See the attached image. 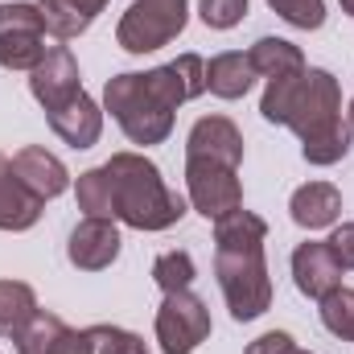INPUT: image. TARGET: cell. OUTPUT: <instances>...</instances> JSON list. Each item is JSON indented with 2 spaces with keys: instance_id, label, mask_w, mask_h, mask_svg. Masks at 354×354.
Wrapping results in <instances>:
<instances>
[{
  "instance_id": "cell-10",
  "label": "cell",
  "mask_w": 354,
  "mask_h": 354,
  "mask_svg": "<svg viewBox=\"0 0 354 354\" xmlns=\"http://www.w3.org/2000/svg\"><path fill=\"white\" fill-rule=\"evenodd\" d=\"M66 260L79 272H103L120 260V227L115 218H83L66 239Z\"/></svg>"
},
{
  "instance_id": "cell-5",
  "label": "cell",
  "mask_w": 354,
  "mask_h": 354,
  "mask_svg": "<svg viewBox=\"0 0 354 354\" xmlns=\"http://www.w3.org/2000/svg\"><path fill=\"white\" fill-rule=\"evenodd\" d=\"M189 21V0H132V8L115 25V41L128 54H153L181 37Z\"/></svg>"
},
{
  "instance_id": "cell-16",
  "label": "cell",
  "mask_w": 354,
  "mask_h": 354,
  "mask_svg": "<svg viewBox=\"0 0 354 354\" xmlns=\"http://www.w3.org/2000/svg\"><path fill=\"white\" fill-rule=\"evenodd\" d=\"M41 206L46 202H37L25 189V181L17 177L12 157L0 153V231H29L41 218Z\"/></svg>"
},
{
  "instance_id": "cell-11",
  "label": "cell",
  "mask_w": 354,
  "mask_h": 354,
  "mask_svg": "<svg viewBox=\"0 0 354 354\" xmlns=\"http://www.w3.org/2000/svg\"><path fill=\"white\" fill-rule=\"evenodd\" d=\"M185 157H206V161H223V165L239 169L243 165V132L227 115H202V120H194V128L185 136Z\"/></svg>"
},
{
  "instance_id": "cell-18",
  "label": "cell",
  "mask_w": 354,
  "mask_h": 354,
  "mask_svg": "<svg viewBox=\"0 0 354 354\" xmlns=\"http://www.w3.org/2000/svg\"><path fill=\"white\" fill-rule=\"evenodd\" d=\"M248 58H252V71H256L260 79H280V75L305 71L301 46H292V41H284V37H260V41L248 50Z\"/></svg>"
},
{
  "instance_id": "cell-9",
  "label": "cell",
  "mask_w": 354,
  "mask_h": 354,
  "mask_svg": "<svg viewBox=\"0 0 354 354\" xmlns=\"http://www.w3.org/2000/svg\"><path fill=\"white\" fill-rule=\"evenodd\" d=\"M29 91L46 111L62 107L66 99H75L83 91V75H79V62H75L71 46H50V54L29 71Z\"/></svg>"
},
{
  "instance_id": "cell-33",
  "label": "cell",
  "mask_w": 354,
  "mask_h": 354,
  "mask_svg": "<svg viewBox=\"0 0 354 354\" xmlns=\"http://www.w3.org/2000/svg\"><path fill=\"white\" fill-rule=\"evenodd\" d=\"M338 4H342V12H346V17H354V0H338Z\"/></svg>"
},
{
  "instance_id": "cell-28",
  "label": "cell",
  "mask_w": 354,
  "mask_h": 354,
  "mask_svg": "<svg viewBox=\"0 0 354 354\" xmlns=\"http://www.w3.org/2000/svg\"><path fill=\"white\" fill-rule=\"evenodd\" d=\"M0 33H46L41 8H37V4H29V0L0 4Z\"/></svg>"
},
{
  "instance_id": "cell-15",
  "label": "cell",
  "mask_w": 354,
  "mask_h": 354,
  "mask_svg": "<svg viewBox=\"0 0 354 354\" xmlns=\"http://www.w3.org/2000/svg\"><path fill=\"white\" fill-rule=\"evenodd\" d=\"M288 214H292V223L305 227V231H326V227H334L338 214H342V194H338V185H330V181H305V185L292 189Z\"/></svg>"
},
{
  "instance_id": "cell-20",
  "label": "cell",
  "mask_w": 354,
  "mask_h": 354,
  "mask_svg": "<svg viewBox=\"0 0 354 354\" xmlns=\"http://www.w3.org/2000/svg\"><path fill=\"white\" fill-rule=\"evenodd\" d=\"M37 313V297L25 280H0V334H17Z\"/></svg>"
},
{
  "instance_id": "cell-21",
  "label": "cell",
  "mask_w": 354,
  "mask_h": 354,
  "mask_svg": "<svg viewBox=\"0 0 354 354\" xmlns=\"http://www.w3.org/2000/svg\"><path fill=\"white\" fill-rule=\"evenodd\" d=\"M41 8V21H46V33H54L58 41H75L91 29V17L75 4V0H37Z\"/></svg>"
},
{
  "instance_id": "cell-30",
  "label": "cell",
  "mask_w": 354,
  "mask_h": 354,
  "mask_svg": "<svg viewBox=\"0 0 354 354\" xmlns=\"http://www.w3.org/2000/svg\"><path fill=\"white\" fill-rule=\"evenodd\" d=\"M326 248L334 252V260L342 264V272H354V223L334 227V231H330V239H326Z\"/></svg>"
},
{
  "instance_id": "cell-7",
  "label": "cell",
  "mask_w": 354,
  "mask_h": 354,
  "mask_svg": "<svg viewBox=\"0 0 354 354\" xmlns=\"http://www.w3.org/2000/svg\"><path fill=\"white\" fill-rule=\"evenodd\" d=\"M185 194H189V206L210 223L243 206L239 169L223 161H206V157H185Z\"/></svg>"
},
{
  "instance_id": "cell-14",
  "label": "cell",
  "mask_w": 354,
  "mask_h": 354,
  "mask_svg": "<svg viewBox=\"0 0 354 354\" xmlns=\"http://www.w3.org/2000/svg\"><path fill=\"white\" fill-rule=\"evenodd\" d=\"M12 169H17V177L25 181V189H29L37 202H50V198H58V194L71 189L66 165H62L50 149H41V145H29V149L12 153Z\"/></svg>"
},
{
  "instance_id": "cell-31",
  "label": "cell",
  "mask_w": 354,
  "mask_h": 354,
  "mask_svg": "<svg viewBox=\"0 0 354 354\" xmlns=\"http://www.w3.org/2000/svg\"><path fill=\"white\" fill-rule=\"evenodd\" d=\"M292 351H297L292 334H284V330H268V334H260L256 342H248V351L243 354H292Z\"/></svg>"
},
{
  "instance_id": "cell-19",
  "label": "cell",
  "mask_w": 354,
  "mask_h": 354,
  "mask_svg": "<svg viewBox=\"0 0 354 354\" xmlns=\"http://www.w3.org/2000/svg\"><path fill=\"white\" fill-rule=\"evenodd\" d=\"M268 243V223L256 210H231L214 218V248H264Z\"/></svg>"
},
{
  "instance_id": "cell-29",
  "label": "cell",
  "mask_w": 354,
  "mask_h": 354,
  "mask_svg": "<svg viewBox=\"0 0 354 354\" xmlns=\"http://www.w3.org/2000/svg\"><path fill=\"white\" fill-rule=\"evenodd\" d=\"M198 17L206 29H235L248 17V0H198Z\"/></svg>"
},
{
  "instance_id": "cell-27",
  "label": "cell",
  "mask_w": 354,
  "mask_h": 354,
  "mask_svg": "<svg viewBox=\"0 0 354 354\" xmlns=\"http://www.w3.org/2000/svg\"><path fill=\"white\" fill-rule=\"evenodd\" d=\"M268 8L288 21L292 29H322L326 25V0H268Z\"/></svg>"
},
{
  "instance_id": "cell-8",
  "label": "cell",
  "mask_w": 354,
  "mask_h": 354,
  "mask_svg": "<svg viewBox=\"0 0 354 354\" xmlns=\"http://www.w3.org/2000/svg\"><path fill=\"white\" fill-rule=\"evenodd\" d=\"M17 354H95L87 330H71L58 313L37 309L17 334H12Z\"/></svg>"
},
{
  "instance_id": "cell-1",
  "label": "cell",
  "mask_w": 354,
  "mask_h": 354,
  "mask_svg": "<svg viewBox=\"0 0 354 354\" xmlns=\"http://www.w3.org/2000/svg\"><path fill=\"white\" fill-rule=\"evenodd\" d=\"M75 198L87 218H115L132 231H169L185 214V198L145 153H111V161L79 174Z\"/></svg>"
},
{
  "instance_id": "cell-26",
  "label": "cell",
  "mask_w": 354,
  "mask_h": 354,
  "mask_svg": "<svg viewBox=\"0 0 354 354\" xmlns=\"http://www.w3.org/2000/svg\"><path fill=\"white\" fill-rule=\"evenodd\" d=\"M87 338H91V351L95 354H149L140 334L120 330V326H91Z\"/></svg>"
},
{
  "instance_id": "cell-4",
  "label": "cell",
  "mask_w": 354,
  "mask_h": 354,
  "mask_svg": "<svg viewBox=\"0 0 354 354\" xmlns=\"http://www.w3.org/2000/svg\"><path fill=\"white\" fill-rule=\"evenodd\" d=\"M214 276L235 322H256L272 309L264 248H214Z\"/></svg>"
},
{
  "instance_id": "cell-17",
  "label": "cell",
  "mask_w": 354,
  "mask_h": 354,
  "mask_svg": "<svg viewBox=\"0 0 354 354\" xmlns=\"http://www.w3.org/2000/svg\"><path fill=\"white\" fill-rule=\"evenodd\" d=\"M252 83H256V71H252V58L243 50H227V54H214L206 62V91L218 99H243Z\"/></svg>"
},
{
  "instance_id": "cell-6",
  "label": "cell",
  "mask_w": 354,
  "mask_h": 354,
  "mask_svg": "<svg viewBox=\"0 0 354 354\" xmlns=\"http://www.w3.org/2000/svg\"><path fill=\"white\" fill-rule=\"evenodd\" d=\"M153 330H157V346L165 354H194L206 338H210V309H206V301L194 297L189 288L165 292Z\"/></svg>"
},
{
  "instance_id": "cell-35",
  "label": "cell",
  "mask_w": 354,
  "mask_h": 354,
  "mask_svg": "<svg viewBox=\"0 0 354 354\" xmlns=\"http://www.w3.org/2000/svg\"><path fill=\"white\" fill-rule=\"evenodd\" d=\"M292 354H309V351H301V346H297V351H292Z\"/></svg>"
},
{
  "instance_id": "cell-13",
  "label": "cell",
  "mask_w": 354,
  "mask_h": 354,
  "mask_svg": "<svg viewBox=\"0 0 354 354\" xmlns=\"http://www.w3.org/2000/svg\"><path fill=\"white\" fill-rule=\"evenodd\" d=\"M46 120H50L54 136H58L62 145H71V149H91V145H99V132H103V107L91 99L87 91H79V95L66 99L62 107L46 111Z\"/></svg>"
},
{
  "instance_id": "cell-12",
  "label": "cell",
  "mask_w": 354,
  "mask_h": 354,
  "mask_svg": "<svg viewBox=\"0 0 354 354\" xmlns=\"http://www.w3.org/2000/svg\"><path fill=\"white\" fill-rule=\"evenodd\" d=\"M292 280L309 301H322L334 288H342V264L334 260L326 239H309L292 252Z\"/></svg>"
},
{
  "instance_id": "cell-32",
  "label": "cell",
  "mask_w": 354,
  "mask_h": 354,
  "mask_svg": "<svg viewBox=\"0 0 354 354\" xmlns=\"http://www.w3.org/2000/svg\"><path fill=\"white\" fill-rule=\"evenodd\" d=\"M75 4H79V8H83V12H87L91 21H95V17H99V12H103V8H107V4H111V0H75Z\"/></svg>"
},
{
  "instance_id": "cell-3",
  "label": "cell",
  "mask_w": 354,
  "mask_h": 354,
  "mask_svg": "<svg viewBox=\"0 0 354 354\" xmlns=\"http://www.w3.org/2000/svg\"><path fill=\"white\" fill-rule=\"evenodd\" d=\"M260 115L268 124L292 128L301 140H313V136L330 132L334 124H342V87L322 66H305L297 75L268 79Z\"/></svg>"
},
{
  "instance_id": "cell-25",
  "label": "cell",
  "mask_w": 354,
  "mask_h": 354,
  "mask_svg": "<svg viewBox=\"0 0 354 354\" xmlns=\"http://www.w3.org/2000/svg\"><path fill=\"white\" fill-rule=\"evenodd\" d=\"M194 276H198V268H194V256H189V252H161V256L153 260V284H157L161 292H181V288H189Z\"/></svg>"
},
{
  "instance_id": "cell-24",
  "label": "cell",
  "mask_w": 354,
  "mask_h": 354,
  "mask_svg": "<svg viewBox=\"0 0 354 354\" xmlns=\"http://www.w3.org/2000/svg\"><path fill=\"white\" fill-rule=\"evenodd\" d=\"M322 305V326L334 334V338H342V342H354V288H334L330 297H322L317 301Z\"/></svg>"
},
{
  "instance_id": "cell-23",
  "label": "cell",
  "mask_w": 354,
  "mask_h": 354,
  "mask_svg": "<svg viewBox=\"0 0 354 354\" xmlns=\"http://www.w3.org/2000/svg\"><path fill=\"white\" fill-rule=\"evenodd\" d=\"M351 124L342 120V124H334L330 132H322V136H313V140H301V157L309 161V165H338L346 153H351Z\"/></svg>"
},
{
  "instance_id": "cell-2",
  "label": "cell",
  "mask_w": 354,
  "mask_h": 354,
  "mask_svg": "<svg viewBox=\"0 0 354 354\" xmlns=\"http://www.w3.org/2000/svg\"><path fill=\"white\" fill-rule=\"evenodd\" d=\"M206 91V62L198 54H181L153 71H124L111 75L103 87V111L120 124L132 145H161L174 132V115L181 103Z\"/></svg>"
},
{
  "instance_id": "cell-34",
  "label": "cell",
  "mask_w": 354,
  "mask_h": 354,
  "mask_svg": "<svg viewBox=\"0 0 354 354\" xmlns=\"http://www.w3.org/2000/svg\"><path fill=\"white\" fill-rule=\"evenodd\" d=\"M346 124H351V132H354V99H351V107H346Z\"/></svg>"
},
{
  "instance_id": "cell-22",
  "label": "cell",
  "mask_w": 354,
  "mask_h": 354,
  "mask_svg": "<svg viewBox=\"0 0 354 354\" xmlns=\"http://www.w3.org/2000/svg\"><path fill=\"white\" fill-rule=\"evenodd\" d=\"M50 54L46 33H0V66L4 71H33Z\"/></svg>"
}]
</instances>
